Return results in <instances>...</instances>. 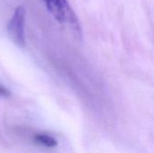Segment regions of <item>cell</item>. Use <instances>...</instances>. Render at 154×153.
Returning <instances> with one entry per match:
<instances>
[{
	"mask_svg": "<svg viewBox=\"0 0 154 153\" xmlns=\"http://www.w3.org/2000/svg\"><path fill=\"white\" fill-rule=\"evenodd\" d=\"M48 11L60 23H68L78 32L80 33V26L76 14L69 6L68 0H42Z\"/></svg>",
	"mask_w": 154,
	"mask_h": 153,
	"instance_id": "obj_1",
	"label": "cell"
},
{
	"mask_svg": "<svg viewBox=\"0 0 154 153\" xmlns=\"http://www.w3.org/2000/svg\"><path fill=\"white\" fill-rule=\"evenodd\" d=\"M25 9L23 6H18L14 10L12 18L7 23V32L12 41L18 46L23 47L25 45Z\"/></svg>",
	"mask_w": 154,
	"mask_h": 153,
	"instance_id": "obj_2",
	"label": "cell"
},
{
	"mask_svg": "<svg viewBox=\"0 0 154 153\" xmlns=\"http://www.w3.org/2000/svg\"><path fill=\"white\" fill-rule=\"evenodd\" d=\"M33 140L35 142L47 147V148H54L58 145V142L56 139H54L53 137L45 134V133H37L34 135Z\"/></svg>",
	"mask_w": 154,
	"mask_h": 153,
	"instance_id": "obj_3",
	"label": "cell"
},
{
	"mask_svg": "<svg viewBox=\"0 0 154 153\" xmlns=\"http://www.w3.org/2000/svg\"><path fill=\"white\" fill-rule=\"evenodd\" d=\"M0 96H9V92L5 87H3L2 86H0Z\"/></svg>",
	"mask_w": 154,
	"mask_h": 153,
	"instance_id": "obj_4",
	"label": "cell"
}]
</instances>
